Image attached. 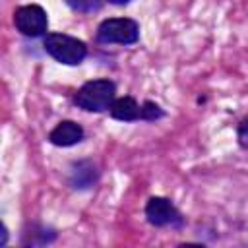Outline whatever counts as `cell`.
<instances>
[{"label":"cell","mask_w":248,"mask_h":248,"mask_svg":"<svg viewBox=\"0 0 248 248\" xmlns=\"http://www.w3.org/2000/svg\"><path fill=\"white\" fill-rule=\"evenodd\" d=\"M66 4H68L72 10H76V12L87 14V12L99 10L101 4H103V0H66Z\"/></svg>","instance_id":"cell-9"},{"label":"cell","mask_w":248,"mask_h":248,"mask_svg":"<svg viewBox=\"0 0 248 248\" xmlns=\"http://www.w3.org/2000/svg\"><path fill=\"white\" fill-rule=\"evenodd\" d=\"M140 39V25L130 17H110L97 27V41L103 45H132Z\"/></svg>","instance_id":"cell-3"},{"label":"cell","mask_w":248,"mask_h":248,"mask_svg":"<svg viewBox=\"0 0 248 248\" xmlns=\"http://www.w3.org/2000/svg\"><path fill=\"white\" fill-rule=\"evenodd\" d=\"M48 140L52 145L58 147H70L83 140V128L74 120H62L56 124V128L48 134Z\"/></svg>","instance_id":"cell-6"},{"label":"cell","mask_w":248,"mask_h":248,"mask_svg":"<svg viewBox=\"0 0 248 248\" xmlns=\"http://www.w3.org/2000/svg\"><path fill=\"white\" fill-rule=\"evenodd\" d=\"M116 85L110 79H91L79 87V91L74 97V103L89 112H101L110 108L114 103Z\"/></svg>","instance_id":"cell-1"},{"label":"cell","mask_w":248,"mask_h":248,"mask_svg":"<svg viewBox=\"0 0 248 248\" xmlns=\"http://www.w3.org/2000/svg\"><path fill=\"white\" fill-rule=\"evenodd\" d=\"M110 116L116 120H122V122L141 120V105H138V101L134 97L114 99V103L110 105Z\"/></svg>","instance_id":"cell-7"},{"label":"cell","mask_w":248,"mask_h":248,"mask_svg":"<svg viewBox=\"0 0 248 248\" xmlns=\"http://www.w3.org/2000/svg\"><path fill=\"white\" fill-rule=\"evenodd\" d=\"M238 143H240V147H244V149H248V116L240 122V126H238Z\"/></svg>","instance_id":"cell-11"},{"label":"cell","mask_w":248,"mask_h":248,"mask_svg":"<svg viewBox=\"0 0 248 248\" xmlns=\"http://www.w3.org/2000/svg\"><path fill=\"white\" fill-rule=\"evenodd\" d=\"M14 23H16V29L25 37H39L48 27L46 12L39 4L19 6L14 12Z\"/></svg>","instance_id":"cell-4"},{"label":"cell","mask_w":248,"mask_h":248,"mask_svg":"<svg viewBox=\"0 0 248 248\" xmlns=\"http://www.w3.org/2000/svg\"><path fill=\"white\" fill-rule=\"evenodd\" d=\"M108 2H110V4H118V6H120V4H128L130 0H108Z\"/></svg>","instance_id":"cell-12"},{"label":"cell","mask_w":248,"mask_h":248,"mask_svg":"<svg viewBox=\"0 0 248 248\" xmlns=\"http://www.w3.org/2000/svg\"><path fill=\"white\" fill-rule=\"evenodd\" d=\"M145 217L151 225L155 227H165V225H174L180 223V213L176 207L167 200V198H151L145 205Z\"/></svg>","instance_id":"cell-5"},{"label":"cell","mask_w":248,"mask_h":248,"mask_svg":"<svg viewBox=\"0 0 248 248\" xmlns=\"http://www.w3.org/2000/svg\"><path fill=\"white\" fill-rule=\"evenodd\" d=\"M72 182L76 184V188H87L91 182H95L97 178V170L95 165H91L89 161H81L78 165H74V172H72Z\"/></svg>","instance_id":"cell-8"},{"label":"cell","mask_w":248,"mask_h":248,"mask_svg":"<svg viewBox=\"0 0 248 248\" xmlns=\"http://www.w3.org/2000/svg\"><path fill=\"white\" fill-rule=\"evenodd\" d=\"M43 46L56 62H62L68 66H78L87 56L85 43L64 33H46L43 39Z\"/></svg>","instance_id":"cell-2"},{"label":"cell","mask_w":248,"mask_h":248,"mask_svg":"<svg viewBox=\"0 0 248 248\" xmlns=\"http://www.w3.org/2000/svg\"><path fill=\"white\" fill-rule=\"evenodd\" d=\"M163 116V110L159 105L151 103V101H145L141 105V120H157Z\"/></svg>","instance_id":"cell-10"}]
</instances>
